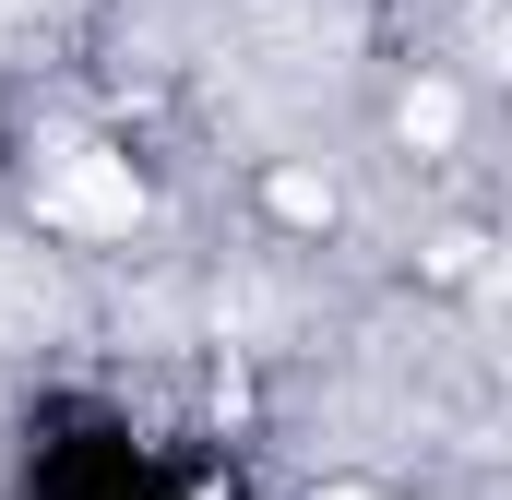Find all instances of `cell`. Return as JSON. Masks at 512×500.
<instances>
[{"instance_id": "cell-2", "label": "cell", "mask_w": 512, "mask_h": 500, "mask_svg": "<svg viewBox=\"0 0 512 500\" xmlns=\"http://www.w3.org/2000/svg\"><path fill=\"white\" fill-rule=\"evenodd\" d=\"M262 215L298 227V239H322V227H334V179H322V167H262Z\"/></svg>"}, {"instance_id": "cell-1", "label": "cell", "mask_w": 512, "mask_h": 500, "mask_svg": "<svg viewBox=\"0 0 512 500\" xmlns=\"http://www.w3.org/2000/svg\"><path fill=\"white\" fill-rule=\"evenodd\" d=\"M143 167H131L120 143H48L36 155V179H24V215L48 227L60 250H120L143 227Z\"/></svg>"}, {"instance_id": "cell-3", "label": "cell", "mask_w": 512, "mask_h": 500, "mask_svg": "<svg viewBox=\"0 0 512 500\" xmlns=\"http://www.w3.org/2000/svg\"><path fill=\"white\" fill-rule=\"evenodd\" d=\"M322 500H382V489H358V477H334V489H322Z\"/></svg>"}]
</instances>
